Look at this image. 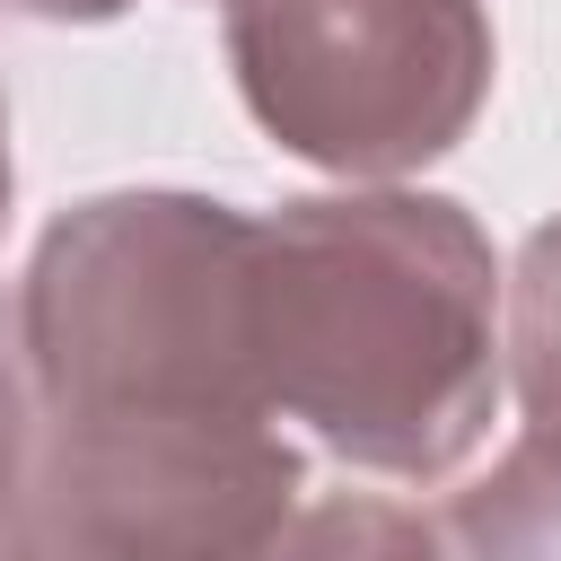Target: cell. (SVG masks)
I'll return each mask as SVG.
<instances>
[{"instance_id":"cell-1","label":"cell","mask_w":561,"mask_h":561,"mask_svg":"<svg viewBox=\"0 0 561 561\" xmlns=\"http://www.w3.org/2000/svg\"><path fill=\"white\" fill-rule=\"evenodd\" d=\"M35 508L88 561H237L307 500L254 368V219L210 193H96L18 280Z\"/></svg>"},{"instance_id":"cell-11","label":"cell","mask_w":561,"mask_h":561,"mask_svg":"<svg viewBox=\"0 0 561 561\" xmlns=\"http://www.w3.org/2000/svg\"><path fill=\"white\" fill-rule=\"evenodd\" d=\"M123 9H131V0H123Z\"/></svg>"},{"instance_id":"cell-10","label":"cell","mask_w":561,"mask_h":561,"mask_svg":"<svg viewBox=\"0 0 561 561\" xmlns=\"http://www.w3.org/2000/svg\"><path fill=\"white\" fill-rule=\"evenodd\" d=\"M0 219H9V105H0Z\"/></svg>"},{"instance_id":"cell-8","label":"cell","mask_w":561,"mask_h":561,"mask_svg":"<svg viewBox=\"0 0 561 561\" xmlns=\"http://www.w3.org/2000/svg\"><path fill=\"white\" fill-rule=\"evenodd\" d=\"M0 561H88V552H79V543H70L44 508H26V517L0 535Z\"/></svg>"},{"instance_id":"cell-2","label":"cell","mask_w":561,"mask_h":561,"mask_svg":"<svg viewBox=\"0 0 561 561\" xmlns=\"http://www.w3.org/2000/svg\"><path fill=\"white\" fill-rule=\"evenodd\" d=\"M254 368L324 456L438 482L491 438L500 254L447 193L359 184L254 219Z\"/></svg>"},{"instance_id":"cell-4","label":"cell","mask_w":561,"mask_h":561,"mask_svg":"<svg viewBox=\"0 0 561 561\" xmlns=\"http://www.w3.org/2000/svg\"><path fill=\"white\" fill-rule=\"evenodd\" d=\"M438 561H561V447L517 438L482 482H465L438 517Z\"/></svg>"},{"instance_id":"cell-5","label":"cell","mask_w":561,"mask_h":561,"mask_svg":"<svg viewBox=\"0 0 561 561\" xmlns=\"http://www.w3.org/2000/svg\"><path fill=\"white\" fill-rule=\"evenodd\" d=\"M237 561H438V535L403 500H377V491H307Z\"/></svg>"},{"instance_id":"cell-6","label":"cell","mask_w":561,"mask_h":561,"mask_svg":"<svg viewBox=\"0 0 561 561\" xmlns=\"http://www.w3.org/2000/svg\"><path fill=\"white\" fill-rule=\"evenodd\" d=\"M508 386L526 412V438L561 447V210L526 237L517 280H508Z\"/></svg>"},{"instance_id":"cell-9","label":"cell","mask_w":561,"mask_h":561,"mask_svg":"<svg viewBox=\"0 0 561 561\" xmlns=\"http://www.w3.org/2000/svg\"><path fill=\"white\" fill-rule=\"evenodd\" d=\"M9 9H26V18H61V26H70V18H79V26H88V18H123V0H9Z\"/></svg>"},{"instance_id":"cell-7","label":"cell","mask_w":561,"mask_h":561,"mask_svg":"<svg viewBox=\"0 0 561 561\" xmlns=\"http://www.w3.org/2000/svg\"><path fill=\"white\" fill-rule=\"evenodd\" d=\"M35 508V386H26V351L0 316V535Z\"/></svg>"},{"instance_id":"cell-3","label":"cell","mask_w":561,"mask_h":561,"mask_svg":"<svg viewBox=\"0 0 561 561\" xmlns=\"http://www.w3.org/2000/svg\"><path fill=\"white\" fill-rule=\"evenodd\" d=\"M228 70L289 158L394 184L473 131L491 18L482 0H228Z\"/></svg>"}]
</instances>
